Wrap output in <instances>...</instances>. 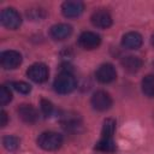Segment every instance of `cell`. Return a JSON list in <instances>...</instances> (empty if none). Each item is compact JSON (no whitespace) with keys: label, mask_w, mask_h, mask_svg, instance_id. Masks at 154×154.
<instances>
[{"label":"cell","mask_w":154,"mask_h":154,"mask_svg":"<svg viewBox=\"0 0 154 154\" xmlns=\"http://www.w3.org/2000/svg\"><path fill=\"white\" fill-rule=\"evenodd\" d=\"M37 144L45 150H57L63 144V136L54 131H46L38 136Z\"/></svg>","instance_id":"cell-2"},{"label":"cell","mask_w":154,"mask_h":154,"mask_svg":"<svg viewBox=\"0 0 154 154\" xmlns=\"http://www.w3.org/2000/svg\"><path fill=\"white\" fill-rule=\"evenodd\" d=\"M142 36L136 31L126 32L122 38V45L128 49H138L142 46Z\"/></svg>","instance_id":"cell-13"},{"label":"cell","mask_w":154,"mask_h":154,"mask_svg":"<svg viewBox=\"0 0 154 154\" xmlns=\"http://www.w3.org/2000/svg\"><path fill=\"white\" fill-rule=\"evenodd\" d=\"M11 100H12V93H11L10 88H7L6 85H1L0 87V103H1V106H5Z\"/></svg>","instance_id":"cell-20"},{"label":"cell","mask_w":154,"mask_h":154,"mask_svg":"<svg viewBox=\"0 0 154 154\" xmlns=\"http://www.w3.org/2000/svg\"><path fill=\"white\" fill-rule=\"evenodd\" d=\"M1 23L5 28L11 29V30H16L19 28V25L22 24V18L20 14L12 7L8 8H4L1 12Z\"/></svg>","instance_id":"cell-3"},{"label":"cell","mask_w":154,"mask_h":154,"mask_svg":"<svg viewBox=\"0 0 154 154\" xmlns=\"http://www.w3.org/2000/svg\"><path fill=\"white\" fill-rule=\"evenodd\" d=\"M116 131V120L112 118H108L103 122L101 135L102 137H113V134Z\"/></svg>","instance_id":"cell-18"},{"label":"cell","mask_w":154,"mask_h":154,"mask_svg":"<svg viewBox=\"0 0 154 154\" xmlns=\"http://www.w3.org/2000/svg\"><path fill=\"white\" fill-rule=\"evenodd\" d=\"M90 20H91L94 26L100 28V29H107V28H109L112 25V17H111V14H109L108 11H106L103 8L96 10L91 14Z\"/></svg>","instance_id":"cell-9"},{"label":"cell","mask_w":154,"mask_h":154,"mask_svg":"<svg viewBox=\"0 0 154 154\" xmlns=\"http://www.w3.org/2000/svg\"><path fill=\"white\" fill-rule=\"evenodd\" d=\"M2 144L7 150L12 152L19 147V140L16 136H5L2 138Z\"/></svg>","instance_id":"cell-19"},{"label":"cell","mask_w":154,"mask_h":154,"mask_svg":"<svg viewBox=\"0 0 154 154\" xmlns=\"http://www.w3.org/2000/svg\"><path fill=\"white\" fill-rule=\"evenodd\" d=\"M41 111H42L45 117L52 116V113H53V105H52V102L48 101V100L42 99L41 100Z\"/></svg>","instance_id":"cell-21"},{"label":"cell","mask_w":154,"mask_h":154,"mask_svg":"<svg viewBox=\"0 0 154 154\" xmlns=\"http://www.w3.org/2000/svg\"><path fill=\"white\" fill-rule=\"evenodd\" d=\"M18 116L19 118L26 123V124H34L37 119H38V112L37 109L32 106V105H28V103H22L18 109Z\"/></svg>","instance_id":"cell-11"},{"label":"cell","mask_w":154,"mask_h":154,"mask_svg":"<svg viewBox=\"0 0 154 154\" xmlns=\"http://www.w3.org/2000/svg\"><path fill=\"white\" fill-rule=\"evenodd\" d=\"M77 85V82H76V78L73 77V75L69 71H63L60 72L55 79H54V83H53V87H54V90L58 93V94H69L71 91L75 90Z\"/></svg>","instance_id":"cell-1"},{"label":"cell","mask_w":154,"mask_h":154,"mask_svg":"<svg viewBox=\"0 0 154 154\" xmlns=\"http://www.w3.org/2000/svg\"><path fill=\"white\" fill-rule=\"evenodd\" d=\"M49 34L54 40L61 41V40L67 38L72 34V26L69 24H65V23H59L51 28Z\"/></svg>","instance_id":"cell-12"},{"label":"cell","mask_w":154,"mask_h":154,"mask_svg":"<svg viewBox=\"0 0 154 154\" xmlns=\"http://www.w3.org/2000/svg\"><path fill=\"white\" fill-rule=\"evenodd\" d=\"M95 149L103 153H113L117 149V146L113 141V137H101L100 141L95 144Z\"/></svg>","instance_id":"cell-15"},{"label":"cell","mask_w":154,"mask_h":154,"mask_svg":"<svg viewBox=\"0 0 154 154\" xmlns=\"http://www.w3.org/2000/svg\"><path fill=\"white\" fill-rule=\"evenodd\" d=\"M83 11H84V4L81 1L70 0V1L63 2L61 5V12L67 18H76L81 16Z\"/></svg>","instance_id":"cell-10"},{"label":"cell","mask_w":154,"mask_h":154,"mask_svg":"<svg viewBox=\"0 0 154 154\" xmlns=\"http://www.w3.org/2000/svg\"><path fill=\"white\" fill-rule=\"evenodd\" d=\"M12 87H13L17 91H19V93H22V94H28V93H30V90H31V87H30L28 83H25V82H13V83H12Z\"/></svg>","instance_id":"cell-22"},{"label":"cell","mask_w":154,"mask_h":154,"mask_svg":"<svg viewBox=\"0 0 154 154\" xmlns=\"http://www.w3.org/2000/svg\"><path fill=\"white\" fill-rule=\"evenodd\" d=\"M122 66L124 67V70H126L128 72H137L141 67H142V60L138 57H134V55H128L124 57L122 59Z\"/></svg>","instance_id":"cell-14"},{"label":"cell","mask_w":154,"mask_h":154,"mask_svg":"<svg viewBox=\"0 0 154 154\" xmlns=\"http://www.w3.org/2000/svg\"><path fill=\"white\" fill-rule=\"evenodd\" d=\"M152 45H153V46H154V34H153V35H152Z\"/></svg>","instance_id":"cell-24"},{"label":"cell","mask_w":154,"mask_h":154,"mask_svg":"<svg viewBox=\"0 0 154 154\" xmlns=\"http://www.w3.org/2000/svg\"><path fill=\"white\" fill-rule=\"evenodd\" d=\"M91 106L96 111H100V112H103V111H107L111 108L112 106V97L111 95L105 91V90H97L91 96Z\"/></svg>","instance_id":"cell-4"},{"label":"cell","mask_w":154,"mask_h":154,"mask_svg":"<svg viewBox=\"0 0 154 154\" xmlns=\"http://www.w3.org/2000/svg\"><path fill=\"white\" fill-rule=\"evenodd\" d=\"M6 124H7V114H6L5 111H1V113H0V126L4 128Z\"/></svg>","instance_id":"cell-23"},{"label":"cell","mask_w":154,"mask_h":154,"mask_svg":"<svg viewBox=\"0 0 154 154\" xmlns=\"http://www.w3.org/2000/svg\"><path fill=\"white\" fill-rule=\"evenodd\" d=\"M95 77L100 83H103V84L111 83L117 78V71L112 64L106 63L97 67L95 72Z\"/></svg>","instance_id":"cell-7"},{"label":"cell","mask_w":154,"mask_h":154,"mask_svg":"<svg viewBox=\"0 0 154 154\" xmlns=\"http://www.w3.org/2000/svg\"><path fill=\"white\" fill-rule=\"evenodd\" d=\"M100 43H101V37L93 31H83L78 37V45L88 51L97 48Z\"/></svg>","instance_id":"cell-8"},{"label":"cell","mask_w":154,"mask_h":154,"mask_svg":"<svg viewBox=\"0 0 154 154\" xmlns=\"http://www.w3.org/2000/svg\"><path fill=\"white\" fill-rule=\"evenodd\" d=\"M0 63L5 70H13L20 65L22 55L17 51H5L0 55Z\"/></svg>","instance_id":"cell-5"},{"label":"cell","mask_w":154,"mask_h":154,"mask_svg":"<svg viewBox=\"0 0 154 154\" xmlns=\"http://www.w3.org/2000/svg\"><path fill=\"white\" fill-rule=\"evenodd\" d=\"M26 75L31 81H34L36 83H42V82L47 81L49 70H48L47 65H45L42 63H36V64H32L28 69Z\"/></svg>","instance_id":"cell-6"},{"label":"cell","mask_w":154,"mask_h":154,"mask_svg":"<svg viewBox=\"0 0 154 154\" xmlns=\"http://www.w3.org/2000/svg\"><path fill=\"white\" fill-rule=\"evenodd\" d=\"M61 124L64 128L66 129H70V128H77L81 124V118L78 114L76 113H65L63 117H61Z\"/></svg>","instance_id":"cell-16"},{"label":"cell","mask_w":154,"mask_h":154,"mask_svg":"<svg viewBox=\"0 0 154 154\" xmlns=\"http://www.w3.org/2000/svg\"><path fill=\"white\" fill-rule=\"evenodd\" d=\"M142 91L149 97H154V75H147L142 79Z\"/></svg>","instance_id":"cell-17"}]
</instances>
